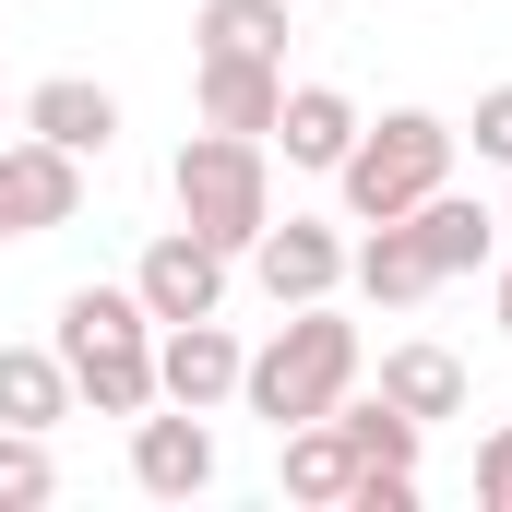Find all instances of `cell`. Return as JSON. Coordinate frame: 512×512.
Segmentation results:
<instances>
[{"label": "cell", "instance_id": "7402d4cb", "mask_svg": "<svg viewBox=\"0 0 512 512\" xmlns=\"http://www.w3.org/2000/svg\"><path fill=\"white\" fill-rule=\"evenodd\" d=\"M477 155H489V167H512V84H489V96H477Z\"/></svg>", "mask_w": 512, "mask_h": 512}, {"label": "cell", "instance_id": "603a6c76", "mask_svg": "<svg viewBox=\"0 0 512 512\" xmlns=\"http://www.w3.org/2000/svg\"><path fill=\"white\" fill-rule=\"evenodd\" d=\"M501 334H512V274H501Z\"/></svg>", "mask_w": 512, "mask_h": 512}, {"label": "cell", "instance_id": "52a82bcc", "mask_svg": "<svg viewBox=\"0 0 512 512\" xmlns=\"http://www.w3.org/2000/svg\"><path fill=\"white\" fill-rule=\"evenodd\" d=\"M131 298H143L155 322H203V310H227V251H215L203 227H167L155 251L131 262Z\"/></svg>", "mask_w": 512, "mask_h": 512}, {"label": "cell", "instance_id": "30bf717a", "mask_svg": "<svg viewBox=\"0 0 512 512\" xmlns=\"http://www.w3.org/2000/svg\"><path fill=\"white\" fill-rule=\"evenodd\" d=\"M24 131L60 143V155H108V143H120V96L84 84V72H48V84L24 96Z\"/></svg>", "mask_w": 512, "mask_h": 512}, {"label": "cell", "instance_id": "44dd1931", "mask_svg": "<svg viewBox=\"0 0 512 512\" xmlns=\"http://www.w3.org/2000/svg\"><path fill=\"white\" fill-rule=\"evenodd\" d=\"M477 501L512 512V429H489V441H477Z\"/></svg>", "mask_w": 512, "mask_h": 512}, {"label": "cell", "instance_id": "8fae6325", "mask_svg": "<svg viewBox=\"0 0 512 512\" xmlns=\"http://www.w3.org/2000/svg\"><path fill=\"white\" fill-rule=\"evenodd\" d=\"M286 441V501H310V512H346V489H358V441H346V417H298V429H274Z\"/></svg>", "mask_w": 512, "mask_h": 512}, {"label": "cell", "instance_id": "ffe728a7", "mask_svg": "<svg viewBox=\"0 0 512 512\" xmlns=\"http://www.w3.org/2000/svg\"><path fill=\"white\" fill-rule=\"evenodd\" d=\"M334 417H346V441H358V465H417V441H429V429H417L405 405H334Z\"/></svg>", "mask_w": 512, "mask_h": 512}, {"label": "cell", "instance_id": "7c38bea8", "mask_svg": "<svg viewBox=\"0 0 512 512\" xmlns=\"http://www.w3.org/2000/svg\"><path fill=\"white\" fill-rule=\"evenodd\" d=\"M346 274H358V298H382V310H417V298L441 286V262H429V239H417L405 215H382V227L346 251Z\"/></svg>", "mask_w": 512, "mask_h": 512}, {"label": "cell", "instance_id": "ba28073f", "mask_svg": "<svg viewBox=\"0 0 512 512\" xmlns=\"http://www.w3.org/2000/svg\"><path fill=\"white\" fill-rule=\"evenodd\" d=\"M131 489H143V501H203V489H215V429H203L191 405H179V417L143 405V417H131Z\"/></svg>", "mask_w": 512, "mask_h": 512}, {"label": "cell", "instance_id": "7a4b0ae2", "mask_svg": "<svg viewBox=\"0 0 512 512\" xmlns=\"http://www.w3.org/2000/svg\"><path fill=\"white\" fill-rule=\"evenodd\" d=\"M167 191H179V227H203L215 251L239 262L262 227H274V143H262V131H215V120H203L191 143H179Z\"/></svg>", "mask_w": 512, "mask_h": 512}, {"label": "cell", "instance_id": "ac0fdd59", "mask_svg": "<svg viewBox=\"0 0 512 512\" xmlns=\"http://www.w3.org/2000/svg\"><path fill=\"white\" fill-rule=\"evenodd\" d=\"M203 60H286V0H203Z\"/></svg>", "mask_w": 512, "mask_h": 512}, {"label": "cell", "instance_id": "5b68a950", "mask_svg": "<svg viewBox=\"0 0 512 512\" xmlns=\"http://www.w3.org/2000/svg\"><path fill=\"white\" fill-rule=\"evenodd\" d=\"M84 215V155H60V143H0V239H48V227H72Z\"/></svg>", "mask_w": 512, "mask_h": 512}, {"label": "cell", "instance_id": "cb8c5ba5", "mask_svg": "<svg viewBox=\"0 0 512 512\" xmlns=\"http://www.w3.org/2000/svg\"><path fill=\"white\" fill-rule=\"evenodd\" d=\"M501 227H512V203H501Z\"/></svg>", "mask_w": 512, "mask_h": 512}, {"label": "cell", "instance_id": "3957f363", "mask_svg": "<svg viewBox=\"0 0 512 512\" xmlns=\"http://www.w3.org/2000/svg\"><path fill=\"white\" fill-rule=\"evenodd\" d=\"M346 393H358V322H334V298L286 310V334H274L251 370H239V405H251V417H274V429L334 417Z\"/></svg>", "mask_w": 512, "mask_h": 512}, {"label": "cell", "instance_id": "d6986e66", "mask_svg": "<svg viewBox=\"0 0 512 512\" xmlns=\"http://www.w3.org/2000/svg\"><path fill=\"white\" fill-rule=\"evenodd\" d=\"M60 489V465H48V429H0V512H36Z\"/></svg>", "mask_w": 512, "mask_h": 512}, {"label": "cell", "instance_id": "9a60e30c", "mask_svg": "<svg viewBox=\"0 0 512 512\" xmlns=\"http://www.w3.org/2000/svg\"><path fill=\"white\" fill-rule=\"evenodd\" d=\"M405 227L429 239V262H441V286H453V274H477V262L501 251V215H489V203H465L453 179H441V191H429V203H417Z\"/></svg>", "mask_w": 512, "mask_h": 512}, {"label": "cell", "instance_id": "5bb4252c", "mask_svg": "<svg viewBox=\"0 0 512 512\" xmlns=\"http://www.w3.org/2000/svg\"><path fill=\"white\" fill-rule=\"evenodd\" d=\"M382 405H405L417 429L465 417V358L453 346H382Z\"/></svg>", "mask_w": 512, "mask_h": 512}, {"label": "cell", "instance_id": "277c9868", "mask_svg": "<svg viewBox=\"0 0 512 512\" xmlns=\"http://www.w3.org/2000/svg\"><path fill=\"white\" fill-rule=\"evenodd\" d=\"M453 143H465V131L441 120V108H393V120H358L346 167H334L346 215H358V227H382V215H417V203L453 179Z\"/></svg>", "mask_w": 512, "mask_h": 512}, {"label": "cell", "instance_id": "9c48e42d", "mask_svg": "<svg viewBox=\"0 0 512 512\" xmlns=\"http://www.w3.org/2000/svg\"><path fill=\"white\" fill-rule=\"evenodd\" d=\"M251 274L274 310H310V298H334L346 286V239L334 227H310V215H286V227H262L251 239Z\"/></svg>", "mask_w": 512, "mask_h": 512}, {"label": "cell", "instance_id": "2e32d148", "mask_svg": "<svg viewBox=\"0 0 512 512\" xmlns=\"http://www.w3.org/2000/svg\"><path fill=\"white\" fill-rule=\"evenodd\" d=\"M60 417H72L60 346H0V429H60Z\"/></svg>", "mask_w": 512, "mask_h": 512}, {"label": "cell", "instance_id": "4fadbf2b", "mask_svg": "<svg viewBox=\"0 0 512 512\" xmlns=\"http://www.w3.org/2000/svg\"><path fill=\"white\" fill-rule=\"evenodd\" d=\"M262 143H286V167H346V143H358V108L334 96V84H286V108H274V131Z\"/></svg>", "mask_w": 512, "mask_h": 512}, {"label": "cell", "instance_id": "8992f818", "mask_svg": "<svg viewBox=\"0 0 512 512\" xmlns=\"http://www.w3.org/2000/svg\"><path fill=\"white\" fill-rule=\"evenodd\" d=\"M239 370H251V346H239L215 310H203V322H155V405H191V417H203V405L239 393Z\"/></svg>", "mask_w": 512, "mask_h": 512}, {"label": "cell", "instance_id": "e0dca14e", "mask_svg": "<svg viewBox=\"0 0 512 512\" xmlns=\"http://www.w3.org/2000/svg\"><path fill=\"white\" fill-rule=\"evenodd\" d=\"M286 108V60H203V120L215 131H274Z\"/></svg>", "mask_w": 512, "mask_h": 512}, {"label": "cell", "instance_id": "6da1fadb", "mask_svg": "<svg viewBox=\"0 0 512 512\" xmlns=\"http://www.w3.org/2000/svg\"><path fill=\"white\" fill-rule=\"evenodd\" d=\"M60 370H72V405L143 417L155 405V310L131 286H72L60 298Z\"/></svg>", "mask_w": 512, "mask_h": 512}]
</instances>
